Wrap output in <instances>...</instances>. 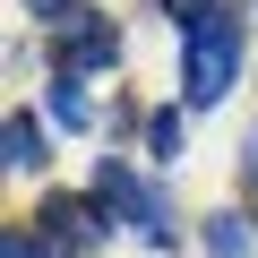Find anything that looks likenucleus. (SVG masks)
Listing matches in <instances>:
<instances>
[{
    "instance_id": "9b49d317",
    "label": "nucleus",
    "mask_w": 258,
    "mask_h": 258,
    "mask_svg": "<svg viewBox=\"0 0 258 258\" xmlns=\"http://www.w3.org/2000/svg\"><path fill=\"white\" fill-rule=\"evenodd\" d=\"M172 9H189V26H198V18H215V0H172Z\"/></svg>"
},
{
    "instance_id": "423d86ee",
    "label": "nucleus",
    "mask_w": 258,
    "mask_h": 258,
    "mask_svg": "<svg viewBox=\"0 0 258 258\" xmlns=\"http://www.w3.org/2000/svg\"><path fill=\"white\" fill-rule=\"evenodd\" d=\"M52 120H60V129H86V120H95V103H86V86H78L69 69L52 78Z\"/></svg>"
},
{
    "instance_id": "f257e3e1",
    "label": "nucleus",
    "mask_w": 258,
    "mask_h": 258,
    "mask_svg": "<svg viewBox=\"0 0 258 258\" xmlns=\"http://www.w3.org/2000/svg\"><path fill=\"white\" fill-rule=\"evenodd\" d=\"M241 52H249V18H241V9L198 18V26H189V43H181V95H189V103H224V86H232Z\"/></svg>"
},
{
    "instance_id": "9d476101",
    "label": "nucleus",
    "mask_w": 258,
    "mask_h": 258,
    "mask_svg": "<svg viewBox=\"0 0 258 258\" xmlns=\"http://www.w3.org/2000/svg\"><path fill=\"white\" fill-rule=\"evenodd\" d=\"M26 9H35V18H52V26H60V18H78L69 0H26Z\"/></svg>"
},
{
    "instance_id": "6e6552de",
    "label": "nucleus",
    "mask_w": 258,
    "mask_h": 258,
    "mask_svg": "<svg viewBox=\"0 0 258 258\" xmlns=\"http://www.w3.org/2000/svg\"><path fill=\"white\" fill-rule=\"evenodd\" d=\"M207 249H215V258H249V232H241V215H215V224H207Z\"/></svg>"
},
{
    "instance_id": "1a4fd4ad",
    "label": "nucleus",
    "mask_w": 258,
    "mask_h": 258,
    "mask_svg": "<svg viewBox=\"0 0 258 258\" xmlns=\"http://www.w3.org/2000/svg\"><path fill=\"white\" fill-rule=\"evenodd\" d=\"M0 258H52V241H43V232H9V241H0Z\"/></svg>"
},
{
    "instance_id": "0eeeda50",
    "label": "nucleus",
    "mask_w": 258,
    "mask_h": 258,
    "mask_svg": "<svg viewBox=\"0 0 258 258\" xmlns=\"http://www.w3.org/2000/svg\"><path fill=\"white\" fill-rule=\"evenodd\" d=\"M147 147H155V164H172V155L189 147V129H181V112H155V120H147Z\"/></svg>"
},
{
    "instance_id": "20e7f679",
    "label": "nucleus",
    "mask_w": 258,
    "mask_h": 258,
    "mask_svg": "<svg viewBox=\"0 0 258 258\" xmlns=\"http://www.w3.org/2000/svg\"><path fill=\"white\" fill-rule=\"evenodd\" d=\"M95 215H103V207H78V198H52V207H43V241H52V249H86V241L103 232Z\"/></svg>"
},
{
    "instance_id": "f8f14e48",
    "label": "nucleus",
    "mask_w": 258,
    "mask_h": 258,
    "mask_svg": "<svg viewBox=\"0 0 258 258\" xmlns=\"http://www.w3.org/2000/svg\"><path fill=\"white\" fill-rule=\"evenodd\" d=\"M249 164H258V155H249Z\"/></svg>"
},
{
    "instance_id": "f03ea898",
    "label": "nucleus",
    "mask_w": 258,
    "mask_h": 258,
    "mask_svg": "<svg viewBox=\"0 0 258 258\" xmlns=\"http://www.w3.org/2000/svg\"><path fill=\"white\" fill-rule=\"evenodd\" d=\"M95 207H112L138 241H155V249H172V198L155 189V181H138L120 155H95Z\"/></svg>"
},
{
    "instance_id": "39448f33",
    "label": "nucleus",
    "mask_w": 258,
    "mask_h": 258,
    "mask_svg": "<svg viewBox=\"0 0 258 258\" xmlns=\"http://www.w3.org/2000/svg\"><path fill=\"white\" fill-rule=\"evenodd\" d=\"M43 164H52V138L26 112H9V172H43Z\"/></svg>"
},
{
    "instance_id": "7ed1b4c3",
    "label": "nucleus",
    "mask_w": 258,
    "mask_h": 258,
    "mask_svg": "<svg viewBox=\"0 0 258 258\" xmlns=\"http://www.w3.org/2000/svg\"><path fill=\"white\" fill-rule=\"evenodd\" d=\"M112 60H120V35H112L103 18H86V9H78V26L60 35V69L78 78V69H112Z\"/></svg>"
}]
</instances>
